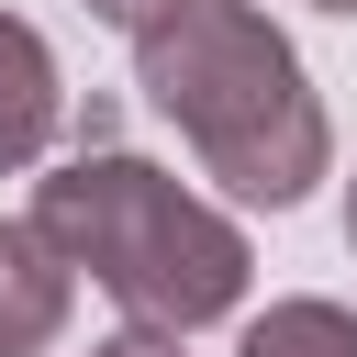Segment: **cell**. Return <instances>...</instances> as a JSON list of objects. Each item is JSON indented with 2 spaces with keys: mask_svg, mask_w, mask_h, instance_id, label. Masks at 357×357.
Returning a JSON list of instances; mask_svg holds the SVG:
<instances>
[{
  "mask_svg": "<svg viewBox=\"0 0 357 357\" xmlns=\"http://www.w3.org/2000/svg\"><path fill=\"white\" fill-rule=\"evenodd\" d=\"M346 245H357V178H346Z\"/></svg>",
  "mask_w": 357,
  "mask_h": 357,
  "instance_id": "ba28073f",
  "label": "cell"
},
{
  "mask_svg": "<svg viewBox=\"0 0 357 357\" xmlns=\"http://www.w3.org/2000/svg\"><path fill=\"white\" fill-rule=\"evenodd\" d=\"M234 357H357V312H335V301H268Z\"/></svg>",
  "mask_w": 357,
  "mask_h": 357,
  "instance_id": "5b68a950",
  "label": "cell"
},
{
  "mask_svg": "<svg viewBox=\"0 0 357 357\" xmlns=\"http://www.w3.org/2000/svg\"><path fill=\"white\" fill-rule=\"evenodd\" d=\"M56 123H67L56 56H45V33H33V22H11V11H0V178H11V167H33V156L56 145Z\"/></svg>",
  "mask_w": 357,
  "mask_h": 357,
  "instance_id": "277c9868",
  "label": "cell"
},
{
  "mask_svg": "<svg viewBox=\"0 0 357 357\" xmlns=\"http://www.w3.org/2000/svg\"><path fill=\"white\" fill-rule=\"evenodd\" d=\"M134 89L156 100V123H178V145L234 201L290 212L324 178V156H335L324 100H312L290 33L268 11H245V0H190L156 33H134Z\"/></svg>",
  "mask_w": 357,
  "mask_h": 357,
  "instance_id": "6da1fadb",
  "label": "cell"
},
{
  "mask_svg": "<svg viewBox=\"0 0 357 357\" xmlns=\"http://www.w3.org/2000/svg\"><path fill=\"white\" fill-rule=\"evenodd\" d=\"M33 223H45V245L67 257V268H89L134 324H156V335H190V324H223L234 301H245V234L212 212V201H190L167 167H145V156H112V145H89V156H67L45 190H33Z\"/></svg>",
  "mask_w": 357,
  "mask_h": 357,
  "instance_id": "7a4b0ae2",
  "label": "cell"
},
{
  "mask_svg": "<svg viewBox=\"0 0 357 357\" xmlns=\"http://www.w3.org/2000/svg\"><path fill=\"white\" fill-rule=\"evenodd\" d=\"M312 11H357V0H312Z\"/></svg>",
  "mask_w": 357,
  "mask_h": 357,
  "instance_id": "9c48e42d",
  "label": "cell"
},
{
  "mask_svg": "<svg viewBox=\"0 0 357 357\" xmlns=\"http://www.w3.org/2000/svg\"><path fill=\"white\" fill-rule=\"evenodd\" d=\"M67 257L45 245V223H0V357H33V346H56V324H67Z\"/></svg>",
  "mask_w": 357,
  "mask_h": 357,
  "instance_id": "3957f363",
  "label": "cell"
},
{
  "mask_svg": "<svg viewBox=\"0 0 357 357\" xmlns=\"http://www.w3.org/2000/svg\"><path fill=\"white\" fill-rule=\"evenodd\" d=\"M89 357H178V335H156V324H134V335H112V346H89Z\"/></svg>",
  "mask_w": 357,
  "mask_h": 357,
  "instance_id": "52a82bcc",
  "label": "cell"
},
{
  "mask_svg": "<svg viewBox=\"0 0 357 357\" xmlns=\"http://www.w3.org/2000/svg\"><path fill=\"white\" fill-rule=\"evenodd\" d=\"M167 11H190V0H89V22H123V33H156Z\"/></svg>",
  "mask_w": 357,
  "mask_h": 357,
  "instance_id": "8992f818",
  "label": "cell"
}]
</instances>
